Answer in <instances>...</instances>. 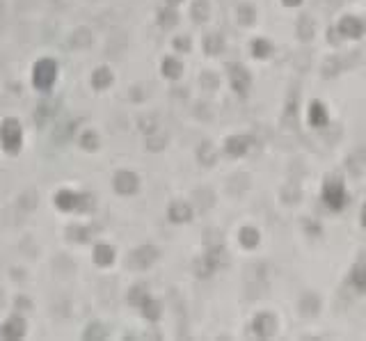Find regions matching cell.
<instances>
[{
  "instance_id": "obj_38",
  "label": "cell",
  "mask_w": 366,
  "mask_h": 341,
  "mask_svg": "<svg viewBox=\"0 0 366 341\" xmlns=\"http://www.w3.org/2000/svg\"><path fill=\"white\" fill-rule=\"evenodd\" d=\"M163 147H165V135L151 133V138H149V149H151V151H160Z\"/></svg>"
},
{
  "instance_id": "obj_31",
  "label": "cell",
  "mask_w": 366,
  "mask_h": 341,
  "mask_svg": "<svg viewBox=\"0 0 366 341\" xmlns=\"http://www.w3.org/2000/svg\"><path fill=\"white\" fill-rule=\"evenodd\" d=\"M220 85V78L215 74H211V71H204L202 74V87L208 89V92H213V89H218Z\"/></svg>"
},
{
  "instance_id": "obj_9",
  "label": "cell",
  "mask_w": 366,
  "mask_h": 341,
  "mask_svg": "<svg viewBox=\"0 0 366 341\" xmlns=\"http://www.w3.org/2000/svg\"><path fill=\"white\" fill-rule=\"evenodd\" d=\"M114 188H117V193L121 195H131L138 190V177L131 172H119L117 177H114Z\"/></svg>"
},
{
  "instance_id": "obj_32",
  "label": "cell",
  "mask_w": 366,
  "mask_h": 341,
  "mask_svg": "<svg viewBox=\"0 0 366 341\" xmlns=\"http://www.w3.org/2000/svg\"><path fill=\"white\" fill-rule=\"evenodd\" d=\"M204 243H206L208 247L222 245V234H220L218 229H206V232H204Z\"/></svg>"
},
{
  "instance_id": "obj_28",
  "label": "cell",
  "mask_w": 366,
  "mask_h": 341,
  "mask_svg": "<svg viewBox=\"0 0 366 341\" xmlns=\"http://www.w3.org/2000/svg\"><path fill=\"white\" fill-rule=\"evenodd\" d=\"M3 334L12 336V339L21 336V334H23V321H19V318H12V321L7 323L5 327H3Z\"/></svg>"
},
{
  "instance_id": "obj_3",
  "label": "cell",
  "mask_w": 366,
  "mask_h": 341,
  "mask_svg": "<svg viewBox=\"0 0 366 341\" xmlns=\"http://www.w3.org/2000/svg\"><path fill=\"white\" fill-rule=\"evenodd\" d=\"M229 80H231V87L236 89L238 94H245V92L250 89V83H252L248 69H245L242 65H231L229 67Z\"/></svg>"
},
{
  "instance_id": "obj_42",
  "label": "cell",
  "mask_w": 366,
  "mask_h": 341,
  "mask_svg": "<svg viewBox=\"0 0 366 341\" xmlns=\"http://www.w3.org/2000/svg\"><path fill=\"white\" fill-rule=\"evenodd\" d=\"M83 144H85V147H87V149H94V147H96V138H94V135H92V133L83 135Z\"/></svg>"
},
{
  "instance_id": "obj_27",
  "label": "cell",
  "mask_w": 366,
  "mask_h": 341,
  "mask_svg": "<svg viewBox=\"0 0 366 341\" xmlns=\"http://www.w3.org/2000/svg\"><path fill=\"white\" fill-rule=\"evenodd\" d=\"M248 186H250V177H248V174H233L231 181H229V190H233V193H242Z\"/></svg>"
},
{
  "instance_id": "obj_20",
  "label": "cell",
  "mask_w": 366,
  "mask_h": 341,
  "mask_svg": "<svg viewBox=\"0 0 366 341\" xmlns=\"http://www.w3.org/2000/svg\"><path fill=\"white\" fill-rule=\"evenodd\" d=\"M302 199V190L297 188L295 183H286L282 188V202L284 204H297Z\"/></svg>"
},
{
  "instance_id": "obj_8",
  "label": "cell",
  "mask_w": 366,
  "mask_h": 341,
  "mask_svg": "<svg viewBox=\"0 0 366 341\" xmlns=\"http://www.w3.org/2000/svg\"><path fill=\"white\" fill-rule=\"evenodd\" d=\"M19 140H21L19 124H16L14 119H10V122L3 124V142H5V147L12 149V151H16V147H19Z\"/></svg>"
},
{
  "instance_id": "obj_7",
  "label": "cell",
  "mask_w": 366,
  "mask_h": 341,
  "mask_svg": "<svg viewBox=\"0 0 366 341\" xmlns=\"http://www.w3.org/2000/svg\"><path fill=\"white\" fill-rule=\"evenodd\" d=\"M284 126L286 129H297V89H293L284 105Z\"/></svg>"
},
{
  "instance_id": "obj_29",
  "label": "cell",
  "mask_w": 366,
  "mask_h": 341,
  "mask_svg": "<svg viewBox=\"0 0 366 341\" xmlns=\"http://www.w3.org/2000/svg\"><path fill=\"white\" fill-rule=\"evenodd\" d=\"M142 309H144V316L151 318V321H156V318L160 316V305L158 302H154V300H149V298L142 302Z\"/></svg>"
},
{
  "instance_id": "obj_25",
  "label": "cell",
  "mask_w": 366,
  "mask_h": 341,
  "mask_svg": "<svg viewBox=\"0 0 366 341\" xmlns=\"http://www.w3.org/2000/svg\"><path fill=\"white\" fill-rule=\"evenodd\" d=\"M254 19H257V10L252 5H240L238 7V21L242 25H252Z\"/></svg>"
},
{
  "instance_id": "obj_15",
  "label": "cell",
  "mask_w": 366,
  "mask_h": 341,
  "mask_svg": "<svg viewBox=\"0 0 366 341\" xmlns=\"http://www.w3.org/2000/svg\"><path fill=\"white\" fill-rule=\"evenodd\" d=\"M204 259H206L208 266L215 270V268H220V266H224V263H227V252H224L222 245H213V247H208V254Z\"/></svg>"
},
{
  "instance_id": "obj_26",
  "label": "cell",
  "mask_w": 366,
  "mask_h": 341,
  "mask_svg": "<svg viewBox=\"0 0 366 341\" xmlns=\"http://www.w3.org/2000/svg\"><path fill=\"white\" fill-rule=\"evenodd\" d=\"M112 257H114V252H112V247H108V245H99L94 250V259H96V263H101V266H108V263L112 261Z\"/></svg>"
},
{
  "instance_id": "obj_22",
  "label": "cell",
  "mask_w": 366,
  "mask_h": 341,
  "mask_svg": "<svg viewBox=\"0 0 366 341\" xmlns=\"http://www.w3.org/2000/svg\"><path fill=\"white\" fill-rule=\"evenodd\" d=\"M190 14H193L195 21L204 23V21L208 19V14H211V7H208L206 0H195V3H193V10H190Z\"/></svg>"
},
{
  "instance_id": "obj_43",
  "label": "cell",
  "mask_w": 366,
  "mask_h": 341,
  "mask_svg": "<svg viewBox=\"0 0 366 341\" xmlns=\"http://www.w3.org/2000/svg\"><path fill=\"white\" fill-rule=\"evenodd\" d=\"M282 3H284L286 7H297V5L302 3V0H282Z\"/></svg>"
},
{
  "instance_id": "obj_12",
  "label": "cell",
  "mask_w": 366,
  "mask_h": 341,
  "mask_svg": "<svg viewBox=\"0 0 366 341\" xmlns=\"http://www.w3.org/2000/svg\"><path fill=\"white\" fill-rule=\"evenodd\" d=\"M169 220L172 222H188L190 215H193V208L186 202H172L169 204Z\"/></svg>"
},
{
  "instance_id": "obj_37",
  "label": "cell",
  "mask_w": 366,
  "mask_h": 341,
  "mask_svg": "<svg viewBox=\"0 0 366 341\" xmlns=\"http://www.w3.org/2000/svg\"><path fill=\"white\" fill-rule=\"evenodd\" d=\"M195 272H197L199 277H208V275H211V272H213V268L208 266V261H206V259H199V261L195 263Z\"/></svg>"
},
{
  "instance_id": "obj_44",
  "label": "cell",
  "mask_w": 366,
  "mask_h": 341,
  "mask_svg": "<svg viewBox=\"0 0 366 341\" xmlns=\"http://www.w3.org/2000/svg\"><path fill=\"white\" fill-rule=\"evenodd\" d=\"M361 224L366 227V204H364V208H361Z\"/></svg>"
},
{
  "instance_id": "obj_1",
  "label": "cell",
  "mask_w": 366,
  "mask_h": 341,
  "mask_svg": "<svg viewBox=\"0 0 366 341\" xmlns=\"http://www.w3.org/2000/svg\"><path fill=\"white\" fill-rule=\"evenodd\" d=\"M323 199H325V204L332 208V211H341V208L346 206V190H343V186L339 181L330 179V181L323 186Z\"/></svg>"
},
{
  "instance_id": "obj_16",
  "label": "cell",
  "mask_w": 366,
  "mask_h": 341,
  "mask_svg": "<svg viewBox=\"0 0 366 341\" xmlns=\"http://www.w3.org/2000/svg\"><path fill=\"white\" fill-rule=\"evenodd\" d=\"M318 309H321V300H318L316 293H304L300 300V312L304 314V316H314Z\"/></svg>"
},
{
  "instance_id": "obj_21",
  "label": "cell",
  "mask_w": 366,
  "mask_h": 341,
  "mask_svg": "<svg viewBox=\"0 0 366 341\" xmlns=\"http://www.w3.org/2000/svg\"><path fill=\"white\" fill-rule=\"evenodd\" d=\"M252 53H254V58H259V60L270 58L272 55V44L268 39H254L252 41Z\"/></svg>"
},
{
  "instance_id": "obj_30",
  "label": "cell",
  "mask_w": 366,
  "mask_h": 341,
  "mask_svg": "<svg viewBox=\"0 0 366 341\" xmlns=\"http://www.w3.org/2000/svg\"><path fill=\"white\" fill-rule=\"evenodd\" d=\"M110 80H112L110 71H108V69H99V71L94 74V78H92V83H94V87L103 89V87H108V85H110Z\"/></svg>"
},
{
  "instance_id": "obj_39",
  "label": "cell",
  "mask_w": 366,
  "mask_h": 341,
  "mask_svg": "<svg viewBox=\"0 0 366 341\" xmlns=\"http://www.w3.org/2000/svg\"><path fill=\"white\" fill-rule=\"evenodd\" d=\"M147 298H149V296L144 293V289H133V291H131V298H129V300L133 302V305H142V302L147 300Z\"/></svg>"
},
{
  "instance_id": "obj_19",
  "label": "cell",
  "mask_w": 366,
  "mask_h": 341,
  "mask_svg": "<svg viewBox=\"0 0 366 341\" xmlns=\"http://www.w3.org/2000/svg\"><path fill=\"white\" fill-rule=\"evenodd\" d=\"M222 46H224V41L218 32L204 37V50H206V55H218L220 50H222Z\"/></svg>"
},
{
  "instance_id": "obj_34",
  "label": "cell",
  "mask_w": 366,
  "mask_h": 341,
  "mask_svg": "<svg viewBox=\"0 0 366 341\" xmlns=\"http://www.w3.org/2000/svg\"><path fill=\"white\" fill-rule=\"evenodd\" d=\"M158 16H160V23H163L165 28H172V25L176 23V19H178L176 12H172V10H163Z\"/></svg>"
},
{
  "instance_id": "obj_33",
  "label": "cell",
  "mask_w": 366,
  "mask_h": 341,
  "mask_svg": "<svg viewBox=\"0 0 366 341\" xmlns=\"http://www.w3.org/2000/svg\"><path fill=\"white\" fill-rule=\"evenodd\" d=\"M76 202H78V197L71 193H59L57 195V206L59 208H71V206H76Z\"/></svg>"
},
{
  "instance_id": "obj_35",
  "label": "cell",
  "mask_w": 366,
  "mask_h": 341,
  "mask_svg": "<svg viewBox=\"0 0 366 341\" xmlns=\"http://www.w3.org/2000/svg\"><path fill=\"white\" fill-rule=\"evenodd\" d=\"M74 44L76 46H80V48H85V46H89L92 44V39H89V32L85 28H80L78 32H76V37H74Z\"/></svg>"
},
{
  "instance_id": "obj_24",
  "label": "cell",
  "mask_w": 366,
  "mask_h": 341,
  "mask_svg": "<svg viewBox=\"0 0 366 341\" xmlns=\"http://www.w3.org/2000/svg\"><path fill=\"white\" fill-rule=\"evenodd\" d=\"M199 163L202 165H213L215 160H218V156H215V149H213L211 142H204L202 147H199Z\"/></svg>"
},
{
  "instance_id": "obj_4",
  "label": "cell",
  "mask_w": 366,
  "mask_h": 341,
  "mask_svg": "<svg viewBox=\"0 0 366 341\" xmlns=\"http://www.w3.org/2000/svg\"><path fill=\"white\" fill-rule=\"evenodd\" d=\"M55 80V65L50 62V60H44V62H39L37 65V69H35V83H37V87H41V89H46V87H50V83Z\"/></svg>"
},
{
  "instance_id": "obj_40",
  "label": "cell",
  "mask_w": 366,
  "mask_h": 341,
  "mask_svg": "<svg viewBox=\"0 0 366 341\" xmlns=\"http://www.w3.org/2000/svg\"><path fill=\"white\" fill-rule=\"evenodd\" d=\"M174 46H176L178 50H188L190 48V41L186 39V37H176V39H174Z\"/></svg>"
},
{
  "instance_id": "obj_11",
  "label": "cell",
  "mask_w": 366,
  "mask_h": 341,
  "mask_svg": "<svg viewBox=\"0 0 366 341\" xmlns=\"http://www.w3.org/2000/svg\"><path fill=\"white\" fill-rule=\"evenodd\" d=\"M309 124L316 126V129H325L327 126V110L321 101H314V103L309 105Z\"/></svg>"
},
{
  "instance_id": "obj_17",
  "label": "cell",
  "mask_w": 366,
  "mask_h": 341,
  "mask_svg": "<svg viewBox=\"0 0 366 341\" xmlns=\"http://www.w3.org/2000/svg\"><path fill=\"white\" fill-rule=\"evenodd\" d=\"M238 238H240V245L248 247V250H254V247L259 245V232L254 227H242L240 234H238Z\"/></svg>"
},
{
  "instance_id": "obj_14",
  "label": "cell",
  "mask_w": 366,
  "mask_h": 341,
  "mask_svg": "<svg viewBox=\"0 0 366 341\" xmlns=\"http://www.w3.org/2000/svg\"><path fill=\"white\" fill-rule=\"evenodd\" d=\"M341 58H337V55H327L325 60H323V65H321V76L323 78H334V76L341 74Z\"/></svg>"
},
{
  "instance_id": "obj_23",
  "label": "cell",
  "mask_w": 366,
  "mask_h": 341,
  "mask_svg": "<svg viewBox=\"0 0 366 341\" xmlns=\"http://www.w3.org/2000/svg\"><path fill=\"white\" fill-rule=\"evenodd\" d=\"M181 71H183V65L178 62L176 58H167L163 62V74L167 76V78H178V76H181Z\"/></svg>"
},
{
  "instance_id": "obj_18",
  "label": "cell",
  "mask_w": 366,
  "mask_h": 341,
  "mask_svg": "<svg viewBox=\"0 0 366 341\" xmlns=\"http://www.w3.org/2000/svg\"><path fill=\"white\" fill-rule=\"evenodd\" d=\"M350 282H352V287H355L359 293L366 291V263H357V266L352 268Z\"/></svg>"
},
{
  "instance_id": "obj_41",
  "label": "cell",
  "mask_w": 366,
  "mask_h": 341,
  "mask_svg": "<svg viewBox=\"0 0 366 341\" xmlns=\"http://www.w3.org/2000/svg\"><path fill=\"white\" fill-rule=\"evenodd\" d=\"M295 65H297V69H309V55H304V60H302V53H297Z\"/></svg>"
},
{
  "instance_id": "obj_2",
  "label": "cell",
  "mask_w": 366,
  "mask_h": 341,
  "mask_svg": "<svg viewBox=\"0 0 366 341\" xmlns=\"http://www.w3.org/2000/svg\"><path fill=\"white\" fill-rule=\"evenodd\" d=\"M252 330L257 336H261V339H268V336L275 334V330H277V318H275V314L266 312V314H259L257 318H254L252 323Z\"/></svg>"
},
{
  "instance_id": "obj_13",
  "label": "cell",
  "mask_w": 366,
  "mask_h": 341,
  "mask_svg": "<svg viewBox=\"0 0 366 341\" xmlns=\"http://www.w3.org/2000/svg\"><path fill=\"white\" fill-rule=\"evenodd\" d=\"M297 39L302 41H312L314 35H316V23H314L312 16H300L297 19Z\"/></svg>"
},
{
  "instance_id": "obj_45",
  "label": "cell",
  "mask_w": 366,
  "mask_h": 341,
  "mask_svg": "<svg viewBox=\"0 0 366 341\" xmlns=\"http://www.w3.org/2000/svg\"><path fill=\"white\" fill-rule=\"evenodd\" d=\"M169 3H181V0H169Z\"/></svg>"
},
{
  "instance_id": "obj_5",
  "label": "cell",
  "mask_w": 366,
  "mask_h": 341,
  "mask_svg": "<svg viewBox=\"0 0 366 341\" xmlns=\"http://www.w3.org/2000/svg\"><path fill=\"white\" fill-rule=\"evenodd\" d=\"M156 257H158V252H156L154 247L144 245V247H140V250H135V252H133V257H131V266L144 270V268H149L151 263L156 261Z\"/></svg>"
},
{
  "instance_id": "obj_46",
  "label": "cell",
  "mask_w": 366,
  "mask_h": 341,
  "mask_svg": "<svg viewBox=\"0 0 366 341\" xmlns=\"http://www.w3.org/2000/svg\"><path fill=\"white\" fill-rule=\"evenodd\" d=\"M0 300H3V296H0Z\"/></svg>"
},
{
  "instance_id": "obj_10",
  "label": "cell",
  "mask_w": 366,
  "mask_h": 341,
  "mask_svg": "<svg viewBox=\"0 0 366 341\" xmlns=\"http://www.w3.org/2000/svg\"><path fill=\"white\" fill-rule=\"evenodd\" d=\"M250 144H252V138H248V135H233V138L227 140V153L229 156H245L250 149Z\"/></svg>"
},
{
  "instance_id": "obj_36",
  "label": "cell",
  "mask_w": 366,
  "mask_h": 341,
  "mask_svg": "<svg viewBox=\"0 0 366 341\" xmlns=\"http://www.w3.org/2000/svg\"><path fill=\"white\" fill-rule=\"evenodd\" d=\"M140 129H142L144 133H156V129H158V122H156L154 117H142V119H140Z\"/></svg>"
},
{
  "instance_id": "obj_6",
  "label": "cell",
  "mask_w": 366,
  "mask_h": 341,
  "mask_svg": "<svg viewBox=\"0 0 366 341\" xmlns=\"http://www.w3.org/2000/svg\"><path fill=\"white\" fill-rule=\"evenodd\" d=\"M339 32H341L343 37H348V39H357V37L364 32V23H361L357 16H343V19L339 21Z\"/></svg>"
}]
</instances>
